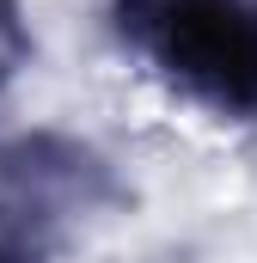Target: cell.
<instances>
[{
	"label": "cell",
	"mask_w": 257,
	"mask_h": 263,
	"mask_svg": "<svg viewBox=\"0 0 257 263\" xmlns=\"http://www.w3.org/2000/svg\"><path fill=\"white\" fill-rule=\"evenodd\" d=\"M123 37L221 117H257V0H123Z\"/></svg>",
	"instance_id": "cell-1"
},
{
	"label": "cell",
	"mask_w": 257,
	"mask_h": 263,
	"mask_svg": "<svg viewBox=\"0 0 257 263\" xmlns=\"http://www.w3.org/2000/svg\"><path fill=\"white\" fill-rule=\"evenodd\" d=\"M0 263H19V257H6V251H0Z\"/></svg>",
	"instance_id": "cell-3"
},
{
	"label": "cell",
	"mask_w": 257,
	"mask_h": 263,
	"mask_svg": "<svg viewBox=\"0 0 257 263\" xmlns=\"http://www.w3.org/2000/svg\"><path fill=\"white\" fill-rule=\"evenodd\" d=\"M6 62H12V43H6V37H0V73H6Z\"/></svg>",
	"instance_id": "cell-2"
}]
</instances>
